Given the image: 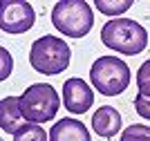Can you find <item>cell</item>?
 Masks as SVG:
<instances>
[{"mask_svg":"<svg viewBox=\"0 0 150 141\" xmlns=\"http://www.w3.org/2000/svg\"><path fill=\"white\" fill-rule=\"evenodd\" d=\"M101 40L108 49L125 56L141 54L148 45V31L130 18H117L101 27Z\"/></svg>","mask_w":150,"mask_h":141,"instance_id":"1","label":"cell"},{"mask_svg":"<svg viewBox=\"0 0 150 141\" xmlns=\"http://www.w3.org/2000/svg\"><path fill=\"white\" fill-rule=\"evenodd\" d=\"M52 25L69 38H83L92 29L94 13L85 0H61L52 9Z\"/></svg>","mask_w":150,"mask_h":141,"instance_id":"2","label":"cell"},{"mask_svg":"<svg viewBox=\"0 0 150 141\" xmlns=\"http://www.w3.org/2000/svg\"><path fill=\"white\" fill-rule=\"evenodd\" d=\"M69 58H72V49L58 36H40L38 40H34L29 49L31 67L47 76H54V74H61L63 69H67Z\"/></svg>","mask_w":150,"mask_h":141,"instance_id":"3","label":"cell"},{"mask_svg":"<svg viewBox=\"0 0 150 141\" xmlns=\"http://www.w3.org/2000/svg\"><path fill=\"white\" fill-rule=\"evenodd\" d=\"M90 83L103 96H117L130 85V67L117 56H101L90 67Z\"/></svg>","mask_w":150,"mask_h":141,"instance_id":"4","label":"cell"},{"mask_svg":"<svg viewBox=\"0 0 150 141\" xmlns=\"http://www.w3.org/2000/svg\"><path fill=\"white\" fill-rule=\"evenodd\" d=\"M61 108V98L56 90L47 83H34L23 92L20 96V110L27 121L31 123H45L56 117Z\"/></svg>","mask_w":150,"mask_h":141,"instance_id":"5","label":"cell"},{"mask_svg":"<svg viewBox=\"0 0 150 141\" xmlns=\"http://www.w3.org/2000/svg\"><path fill=\"white\" fill-rule=\"evenodd\" d=\"M36 23V11L25 0H5L0 5V27L7 34H25Z\"/></svg>","mask_w":150,"mask_h":141,"instance_id":"6","label":"cell"},{"mask_svg":"<svg viewBox=\"0 0 150 141\" xmlns=\"http://www.w3.org/2000/svg\"><path fill=\"white\" fill-rule=\"evenodd\" d=\"M63 103L72 114H83L88 112L94 103L92 87L83 79H67L63 83Z\"/></svg>","mask_w":150,"mask_h":141,"instance_id":"7","label":"cell"},{"mask_svg":"<svg viewBox=\"0 0 150 141\" xmlns=\"http://www.w3.org/2000/svg\"><path fill=\"white\" fill-rule=\"evenodd\" d=\"M27 125V119L20 110V96H5L0 103V128L2 132L18 135Z\"/></svg>","mask_w":150,"mask_h":141,"instance_id":"8","label":"cell"},{"mask_svg":"<svg viewBox=\"0 0 150 141\" xmlns=\"http://www.w3.org/2000/svg\"><path fill=\"white\" fill-rule=\"evenodd\" d=\"M121 123H123V119H121L117 108H112V105H101L92 117V130L99 137H103V139H112V137L119 135Z\"/></svg>","mask_w":150,"mask_h":141,"instance_id":"9","label":"cell"},{"mask_svg":"<svg viewBox=\"0 0 150 141\" xmlns=\"http://www.w3.org/2000/svg\"><path fill=\"white\" fill-rule=\"evenodd\" d=\"M50 141H92L90 130L79 119H63L56 121L50 130Z\"/></svg>","mask_w":150,"mask_h":141,"instance_id":"10","label":"cell"},{"mask_svg":"<svg viewBox=\"0 0 150 141\" xmlns=\"http://www.w3.org/2000/svg\"><path fill=\"white\" fill-rule=\"evenodd\" d=\"M13 141H47V132L40 123H27L18 135H13Z\"/></svg>","mask_w":150,"mask_h":141,"instance_id":"11","label":"cell"},{"mask_svg":"<svg viewBox=\"0 0 150 141\" xmlns=\"http://www.w3.org/2000/svg\"><path fill=\"white\" fill-rule=\"evenodd\" d=\"M132 7L130 0H96V9L101 13H105V16H119V13L128 11Z\"/></svg>","mask_w":150,"mask_h":141,"instance_id":"12","label":"cell"},{"mask_svg":"<svg viewBox=\"0 0 150 141\" xmlns=\"http://www.w3.org/2000/svg\"><path fill=\"white\" fill-rule=\"evenodd\" d=\"M119 141H150V125L146 123H132L121 132Z\"/></svg>","mask_w":150,"mask_h":141,"instance_id":"13","label":"cell"},{"mask_svg":"<svg viewBox=\"0 0 150 141\" xmlns=\"http://www.w3.org/2000/svg\"><path fill=\"white\" fill-rule=\"evenodd\" d=\"M137 85H139V94L150 98V61H146L137 72Z\"/></svg>","mask_w":150,"mask_h":141,"instance_id":"14","label":"cell"},{"mask_svg":"<svg viewBox=\"0 0 150 141\" xmlns=\"http://www.w3.org/2000/svg\"><path fill=\"white\" fill-rule=\"evenodd\" d=\"M134 110H137V114H139L141 119L150 121V98L137 94V96H134Z\"/></svg>","mask_w":150,"mask_h":141,"instance_id":"15","label":"cell"},{"mask_svg":"<svg viewBox=\"0 0 150 141\" xmlns=\"http://www.w3.org/2000/svg\"><path fill=\"white\" fill-rule=\"evenodd\" d=\"M9 69H11V58H9V54H7V49H2V79H7L9 76Z\"/></svg>","mask_w":150,"mask_h":141,"instance_id":"16","label":"cell"}]
</instances>
